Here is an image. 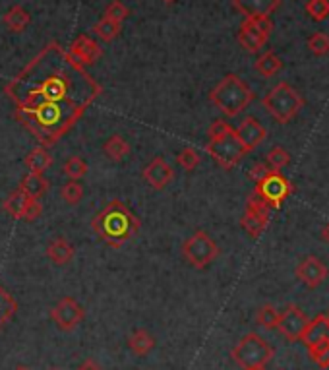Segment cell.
Listing matches in <instances>:
<instances>
[{"mask_svg": "<svg viewBox=\"0 0 329 370\" xmlns=\"http://www.w3.org/2000/svg\"><path fill=\"white\" fill-rule=\"evenodd\" d=\"M14 118L39 146H57L103 94V86L58 41H48L4 86Z\"/></svg>", "mask_w": 329, "mask_h": 370, "instance_id": "cell-1", "label": "cell"}, {"mask_svg": "<svg viewBox=\"0 0 329 370\" xmlns=\"http://www.w3.org/2000/svg\"><path fill=\"white\" fill-rule=\"evenodd\" d=\"M140 227V219L121 200H113L91 219V231L113 248H121L124 243L136 237Z\"/></svg>", "mask_w": 329, "mask_h": 370, "instance_id": "cell-2", "label": "cell"}, {"mask_svg": "<svg viewBox=\"0 0 329 370\" xmlns=\"http://www.w3.org/2000/svg\"><path fill=\"white\" fill-rule=\"evenodd\" d=\"M209 101L215 105L225 116H236L254 101V91L250 89V86L242 78H238L236 74H226L211 89Z\"/></svg>", "mask_w": 329, "mask_h": 370, "instance_id": "cell-3", "label": "cell"}, {"mask_svg": "<svg viewBox=\"0 0 329 370\" xmlns=\"http://www.w3.org/2000/svg\"><path fill=\"white\" fill-rule=\"evenodd\" d=\"M262 105L277 123L287 124L304 107V99L294 87L289 86L287 82H281L267 91V95L262 99Z\"/></svg>", "mask_w": 329, "mask_h": 370, "instance_id": "cell-4", "label": "cell"}, {"mask_svg": "<svg viewBox=\"0 0 329 370\" xmlns=\"http://www.w3.org/2000/svg\"><path fill=\"white\" fill-rule=\"evenodd\" d=\"M273 353H275L273 347L262 335L250 332L244 337H240V342L233 347L231 357L240 369H252V367H265L273 359Z\"/></svg>", "mask_w": 329, "mask_h": 370, "instance_id": "cell-5", "label": "cell"}, {"mask_svg": "<svg viewBox=\"0 0 329 370\" xmlns=\"http://www.w3.org/2000/svg\"><path fill=\"white\" fill-rule=\"evenodd\" d=\"M206 152L213 157V161L223 167L225 171H231L235 169L238 163L242 161L244 157L246 148L242 146V142L238 140V136L235 134V128L229 130L223 136H217V138H211L206 146Z\"/></svg>", "mask_w": 329, "mask_h": 370, "instance_id": "cell-6", "label": "cell"}, {"mask_svg": "<svg viewBox=\"0 0 329 370\" xmlns=\"http://www.w3.org/2000/svg\"><path fill=\"white\" fill-rule=\"evenodd\" d=\"M182 256L190 266L196 270L207 267L217 256H219V247L213 238L207 235L206 231H196L192 237H188L182 245Z\"/></svg>", "mask_w": 329, "mask_h": 370, "instance_id": "cell-7", "label": "cell"}, {"mask_svg": "<svg viewBox=\"0 0 329 370\" xmlns=\"http://www.w3.org/2000/svg\"><path fill=\"white\" fill-rule=\"evenodd\" d=\"M254 192L272 209L281 208V204L289 198L292 192V184L289 179H285L281 171H269L262 181L256 182Z\"/></svg>", "mask_w": 329, "mask_h": 370, "instance_id": "cell-8", "label": "cell"}, {"mask_svg": "<svg viewBox=\"0 0 329 370\" xmlns=\"http://www.w3.org/2000/svg\"><path fill=\"white\" fill-rule=\"evenodd\" d=\"M272 31L273 24L269 18H246L238 29V43L248 53H258L265 47Z\"/></svg>", "mask_w": 329, "mask_h": 370, "instance_id": "cell-9", "label": "cell"}, {"mask_svg": "<svg viewBox=\"0 0 329 370\" xmlns=\"http://www.w3.org/2000/svg\"><path fill=\"white\" fill-rule=\"evenodd\" d=\"M269 213H272V208L256 192H252L246 200V211L240 218V225L250 237L258 238L269 223Z\"/></svg>", "mask_w": 329, "mask_h": 370, "instance_id": "cell-10", "label": "cell"}, {"mask_svg": "<svg viewBox=\"0 0 329 370\" xmlns=\"http://www.w3.org/2000/svg\"><path fill=\"white\" fill-rule=\"evenodd\" d=\"M85 310L82 304L72 297L60 299L53 308H51V320L57 324L58 330L62 332H74L80 324L84 322Z\"/></svg>", "mask_w": 329, "mask_h": 370, "instance_id": "cell-11", "label": "cell"}, {"mask_svg": "<svg viewBox=\"0 0 329 370\" xmlns=\"http://www.w3.org/2000/svg\"><path fill=\"white\" fill-rule=\"evenodd\" d=\"M308 324V316L304 314L301 306L296 304H289L285 308V312L279 314V320H277V330L281 333L287 342H299L301 340L302 332Z\"/></svg>", "mask_w": 329, "mask_h": 370, "instance_id": "cell-12", "label": "cell"}, {"mask_svg": "<svg viewBox=\"0 0 329 370\" xmlns=\"http://www.w3.org/2000/svg\"><path fill=\"white\" fill-rule=\"evenodd\" d=\"M296 279L302 285H306L308 289H316L320 287L326 279H328V266L321 262L320 258L308 256L302 260L301 264L296 266Z\"/></svg>", "mask_w": 329, "mask_h": 370, "instance_id": "cell-13", "label": "cell"}, {"mask_svg": "<svg viewBox=\"0 0 329 370\" xmlns=\"http://www.w3.org/2000/svg\"><path fill=\"white\" fill-rule=\"evenodd\" d=\"M141 177L153 190H165L169 186V182L175 179V171L167 163V159L159 155V157L151 159L150 165L141 173Z\"/></svg>", "mask_w": 329, "mask_h": 370, "instance_id": "cell-14", "label": "cell"}, {"mask_svg": "<svg viewBox=\"0 0 329 370\" xmlns=\"http://www.w3.org/2000/svg\"><path fill=\"white\" fill-rule=\"evenodd\" d=\"M72 57L82 64V67H89V64H95L99 58L103 57V49L101 45L91 39L89 35H80V37L74 39V43L70 45V51H68Z\"/></svg>", "mask_w": 329, "mask_h": 370, "instance_id": "cell-15", "label": "cell"}, {"mask_svg": "<svg viewBox=\"0 0 329 370\" xmlns=\"http://www.w3.org/2000/svg\"><path fill=\"white\" fill-rule=\"evenodd\" d=\"M235 134L238 136V140H240L242 146L246 148V152H252V150H256V148L265 140L267 130L263 128L262 123H260L258 118H254V116H246L244 121L235 128Z\"/></svg>", "mask_w": 329, "mask_h": 370, "instance_id": "cell-16", "label": "cell"}, {"mask_svg": "<svg viewBox=\"0 0 329 370\" xmlns=\"http://www.w3.org/2000/svg\"><path fill=\"white\" fill-rule=\"evenodd\" d=\"M301 342L310 349L314 345L329 342V320L328 314H318L312 320H308L304 332L301 335Z\"/></svg>", "mask_w": 329, "mask_h": 370, "instance_id": "cell-17", "label": "cell"}, {"mask_svg": "<svg viewBox=\"0 0 329 370\" xmlns=\"http://www.w3.org/2000/svg\"><path fill=\"white\" fill-rule=\"evenodd\" d=\"M279 4L281 0H233V6L244 18H269Z\"/></svg>", "mask_w": 329, "mask_h": 370, "instance_id": "cell-18", "label": "cell"}, {"mask_svg": "<svg viewBox=\"0 0 329 370\" xmlns=\"http://www.w3.org/2000/svg\"><path fill=\"white\" fill-rule=\"evenodd\" d=\"M47 258L57 266H66L74 258V245L64 237L53 238L47 245Z\"/></svg>", "mask_w": 329, "mask_h": 370, "instance_id": "cell-19", "label": "cell"}, {"mask_svg": "<svg viewBox=\"0 0 329 370\" xmlns=\"http://www.w3.org/2000/svg\"><path fill=\"white\" fill-rule=\"evenodd\" d=\"M128 347H130V351L134 353V355L145 357V355H150V353L155 349V337H153L148 330L138 328V330H134V332L128 335Z\"/></svg>", "mask_w": 329, "mask_h": 370, "instance_id": "cell-20", "label": "cell"}, {"mask_svg": "<svg viewBox=\"0 0 329 370\" xmlns=\"http://www.w3.org/2000/svg\"><path fill=\"white\" fill-rule=\"evenodd\" d=\"M48 186H51V184H48V181L41 173H28V175L21 179L18 188L21 190L26 196H29V198L39 200L47 192Z\"/></svg>", "mask_w": 329, "mask_h": 370, "instance_id": "cell-21", "label": "cell"}, {"mask_svg": "<svg viewBox=\"0 0 329 370\" xmlns=\"http://www.w3.org/2000/svg\"><path fill=\"white\" fill-rule=\"evenodd\" d=\"M103 153L109 161H123V159L128 157V153H130V143L126 142L121 134H113V136H109L107 142L103 143Z\"/></svg>", "mask_w": 329, "mask_h": 370, "instance_id": "cell-22", "label": "cell"}, {"mask_svg": "<svg viewBox=\"0 0 329 370\" xmlns=\"http://www.w3.org/2000/svg\"><path fill=\"white\" fill-rule=\"evenodd\" d=\"M26 167L29 169V173H43L47 171L48 167L53 165V155L48 153L47 148H43V146H37V148H33L31 152L26 155Z\"/></svg>", "mask_w": 329, "mask_h": 370, "instance_id": "cell-23", "label": "cell"}, {"mask_svg": "<svg viewBox=\"0 0 329 370\" xmlns=\"http://www.w3.org/2000/svg\"><path fill=\"white\" fill-rule=\"evenodd\" d=\"M4 26L12 31V33H21V31H26V28L29 26V21H31V16L28 14V10H24L21 6H12V8L4 14Z\"/></svg>", "mask_w": 329, "mask_h": 370, "instance_id": "cell-24", "label": "cell"}, {"mask_svg": "<svg viewBox=\"0 0 329 370\" xmlns=\"http://www.w3.org/2000/svg\"><path fill=\"white\" fill-rule=\"evenodd\" d=\"M29 200H31L29 196H26V194H24L19 188H16L14 192H10L8 198L2 202V209L8 213L10 218L21 219V215H24V209H26V206H28Z\"/></svg>", "mask_w": 329, "mask_h": 370, "instance_id": "cell-25", "label": "cell"}, {"mask_svg": "<svg viewBox=\"0 0 329 370\" xmlns=\"http://www.w3.org/2000/svg\"><path fill=\"white\" fill-rule=\"evenodd\" d=\"M256 72L263 78H272L275 76L279 70L283 68L281 58L277 57L273 51H267V53H263L262 57H258V60L254 62Z\"/></svg>", "mask_w": 329, "mask_h": 370, "instance_id": "cell-26", "label": "cell"}, {"mask_svg": "<svg viewBox=\"0 0 329 370\" xmlns=\"http://www.w3.org/2000/svg\"><path fill=\"white\" fill-rule=\"evenodd\" d=\"M18 312V303L12 294L0 285V330L14 318V314Z\"/></svg>", "mask_w": 329, "mask_h": 370, "instance_id": "cell-27", "label": "cell"}, {"mask_svg": "<svg viewBox=\"0 0 329 370\" xmlns=\"http://www.w3.org/2000/svg\"><path fill=\"white\" fill-rule=\"evenodd\" d=\"M121 24L118 21H113L111 18H101L97 24H95V35L101 39V41H105V43H111V41H114V39L121 35Z\"/></svg>", "mask_w": 329, "mask_h": 370, "instance_id": "cell-28", "label": "cell"}, {"mask_svg": "<svg viewBox=\"0 0 329 370\" xmlns=\"http://www.w3.org/2000/svg\"><path fill=\"white\" fill-rule=\"evenodd\" d=\"M87 171H89V167H87V163L80 155H72L64 163V175L70 181H82L85 175H87Z\"/></svg>", "mask_w": 329, "mask_h": 370, "instance_id": "cell-29", "label": "cell"}, {"mask_svg": "<svg viewBox=\"0 0 329 370\" xmlns=\"http://www.w3.org/2000/svg\"><path fill=\"white\" fill-rule=\"evenodd\" d=\"M60 198L64 200L66 204L75 206L80 200L84 198V186L80 181H68L64 182V186L60 188Z\"/></svg>", "mask_w": 329, "mask_h": 370, "instance_id": "cell-30", "label": "cell"}, {"mask_svg": "<svg viewBox=\"0 0 329 370\" xmlns=\"http://www.w3.org/2000/svg\"><path fill=\"white\" fill-rule=\"evenodd\" d=\"M277 320H279V312L273 304H263L260 306V310L256 314V322L260 324L265 330H273L277 326Z\"/></svg>", "mask_w": 329, "mask_h": 370, "instance_id": "cell-31", "label": "cell"}, {"mask_svg": "<svg viewBox=\"0 0 329 370\" xmlns=\"http://www.w3.org/2000/svg\"><path fill=\"white\" fill-rule=\"evenodd\" d=\"M289 161H291L289 152L277 146V148H272V150H269V153H267V163H265V165H267L272 171H281L283 167L289 165Z\"/></svg>", "mask_w": 329, "mask_h": 370, "instance_id": "cell-32", "label": "cell"}, {"mask_svg": "<svg viewBox=\"0 0 329 370\" xmlns=\"http://www.w3.org/2000/svg\"><path fill=\"white\" fill-rule=\"evenodd\" d=\"M177 163H179L184 171L190 173L194 171L197 165L202 163V155H199L194 148H184V150L177 155Z\"/></svg>", "mask_w": 329, "mask_h": 370, "instance_id": "cell-33", "label": "cell"}, {"mask_svg": "<svg viewBox=\"0 0 329 370\" xmlns=\"http://www.w3.org/2000/svg\"><path fill=\"white\" fill-rule=\"evenodd\" d=\"M308 49L316 57H323L329 53V35L328 33H314L308 37Z\"/></svg>", "mask_w": 329, "mask_h": 370, "instance_id": "cell-34", "label": "cell"}, {"mask_svg": "<svg viewBox=\"0 0 329 370\" xmlns=\"http://www.w3.org/2000/svg\"><path fill=\"white\" fill-rule=\"evenodd\" d=\"M308 353H310V359L314 364H318L320 369H329V342L314 345L308 349Z\"/></svg>", "mask_w": 329, "mask_h": 370, "instance_id": "cell-35", "label": "cell"}, {"mask_svg": "<svg viewBox=\"0 0 329 370\" xmlns=\"http://www.w3.org/2000/svg\"><path fill=\"white\" fill-rule=\"evenodd\" d=\"M128 16H130V10L126 8L121 0H113V2L107 4V8H105V18H111L113 21H118V24H123Z\"/></svg>", "mask_w": 329, "mask_h": 370, "instance_id": "cell-36", "label": "cell"}, {"mask_svg": "<svg viewBox=\"0 0 329 370\" xmlns=\"http://www.w3.org/2000/svg\"><path fill=\"white\" fill-rule=\"evenodd\" d=\"M306 12L310 14L312 19L323 21L329 16V0H308Z\"/></svg>", "mask_w": 329, "mask_h": 370, "instance_id": "cell-37", "label": "cell"}, {"mask_svg": "<svg viewBox=\"0 0 329 370\" xmlns=\"http://www.w3.org/2000/svg\"><path fill=\"white\" fill-rule=\"evenodd\" d=\"M41 215H43V206L39 204L37 200L31 198L28 202L26 209H24V215H21V219H24V221H28V223H33V221H37Z\"/></svg>", "mask_w": 329, "mask_h": 370, "instance_id": "cell-38", "label": "cell"}, {"mask_svg": "<svg viewBox=\"0 0 329 370\" xmlns=\"http://www.w3.org/2000/svg\"><path fill=\"white\" fill-rule=\"evenodd\" d=\"M229 130H233V126L226 123V121L217 118V121H213V123H211V126H209L207 136H209V140H211V138H217V136H223V134H226Z\"/></svg>", "mask_w": 329, "mask_h": 370, "instance_id": "cell-39", "label": "cell"}, {"mask_svg": "<svg viewBox=\"0 0 329 370\" xmlns=\"http://www.w3.org/2000/svg\"><path fill=\"white\" fill-rule=\"evenodd\" d=\"M272 171L265 163H256V165H252V169H250V173H248V177L252 179L254 182L262 181L263 177L267 175V173Z\"/></svg>", "mask_w": 329, "mask_h": 370, "instance_id": "cell-40", "label": "cell"}, {"mask_svg": "<svg viewBox=\"0 0 329 370\" xmlns=\"http://www.w3.org/2000/svg\"><path fill=\"white\" fill-rule=\"evenodd\" d=\"M78 370H103V367H101L99 362H95L94 359H85V361L78 367Z\"/></svg>", "mask_w": 329, "mask_h": 370, "instance_id": "cell-41", "label": "cell"}, {"mask_svg": "<svg viewBox=\"0 0 329 370\" xmlns=\"http://www.w3.org/2000/svg\"><path fill=\"white\" fill-rule=\"evenodd\" d=\"M321 238H323L326 243H329V223L323 227V231H321Z\"/></svg>", "mask_w": 329, "mask_h": 370, "instance_id": "cell-42", "label": "cell"}, {"mask_svg": "<svg viewBox=\"0 0 329 370\" xmlns=\"http://www.w3.org/2000/svg\"><path fill=\"white\" fill-rule=\"evenodd\" d=\"M242 370H265V367H252V369H242Z\"/></svg>", "mask_w": 329, "mask_h": 370, "instance_id": "cell-43", "label": "cell"}, {"mask_svg": "<svg viewBox=\"0 0 329 370\" xmlns=\"http://www.w3.org/2000/svg\"><path fill=\"white\" fill-rule=\"evenodd\" d=\"M163 2H165V4H175L177 0H163Z\"/></svg>", "mask_w": 329, "mask_h": 370, "instance_id": "cell-44", "label": "cell"}, {"mask_svg": "<svg viewBox=\"0 0 329 370\" xmlns=\"http://www.w3.org/2000/svg\"><path fill=\"white\" fill-rule=\"evenodd\" d=\"M14 370H29V369H28V367H16Z\"/></svg>", "mask_w": 329, "mask_h": 370, "instance_id": "cell-45", "label": "cell"}, {"mask_svg": "<svg viewBox=\"0 0 329 370\" xmlns=\"http://www.w3.org/2000/svg\"><path fill=\"white\" fill-rule=\"evenodd\" d=\"M51 370H60V369H51Z\"/></svg>", "mask_w": 329, "mask_h": 370, "instance_id": "cell-46", "label": "cell"}, {"mask_svg": "<svg viewBox=\"0 0 329 370\" xmlns=\"http://www.w3.org/2000/svg\"><path fill=\"white\" fill-rule=\"evenodd\" d=\"M328 320H329V314H328Z\"/></svg>", "mask_w": 329, "mask_h": 370, "instance_id": "cell-47", "label": "cell"}, {"mask_svg": "<svg viewBox=\"0 0 329 370\" xmlns=\"http://www.w3.org/2000/svg\"><path fill=\"white\" fill-rule=\"evenodd\" d=\"M279 370H285V369H279Z\"/></svg>", "mask_w": 329, "mask_h": 370, "instance_id": "cell-48", "label": "cell"}]
</instances>
